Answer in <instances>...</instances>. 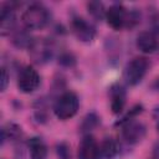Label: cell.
I'll list each match as a JSON object with an SVG mask.
<instances>
[{
    "label": "cell",
    "instance_id": "1",
    "mask_svg": "<svg viewBox=\"0 0 159 159\" xmlns=\"http://www.w3.org/2000/svg\"><path fill=\"white\" fill-rule=\"evenodd\" d=\"M21 20L30 30L42 29L48 21V11L41 4H31L22 14Z\"/></svg>",
    "mask_w": 159,
    "mask_h": 159
},
{
    "label": "cell",
    "instance_id": "2",
    "mask_svg": "<svg viewBox=\"0 0 159 159\" xmlns=\"http://www.w3.org/2000/svg\"><path fill=\"white\" fill-rule=\"evenodd\" d=\"M78 104H80L78 98L73 92H65L55 102L53 106L55 116L61 120L70 119L77 113Z\"/></svg>",
    "mask_w": 159,
    "mask_h": 159
},
{
    "label": "cell",
    "instance_id": "3",
    "mask_svg": "<svg viewBox=\"0 0 159 159\" xmlns=\"http://www.w3.org/2000/svg\"><path fill=\"white\" fill-rule=\"evenodd\" d=\"M149 62L145 57H135L133 58L124 70V80L129 86L138 84L147 73Z\"/></svg>",
    "mask_w": 159,
    "mask_h": 159
},
{
    "label": "cell",
    "instance_id": "4",
    "mask_svg": "<svg viewBox=\"0 0 159 159\" xmlns=\"http://www.w3.org/2000/svg\"><path fill=\"white\" fill-rule=\"evenodd\" d=\"M129 15L127 9L122 5H112L106 11V20L108 25L114 30H120L129 26Z\"/></svg>",
    "mask_w": 159,
    "mask_h": 159
},
{
    "label": "cell",
    "instance_id": "5",
    "mask_svg": "<svg viewBox=\"0 0 159 159\" xmlns=\"http://www.w3.org/2000/svg\"><path fill=\"white\" fill-rule=\"evenodd\" d=\"M30 55L37 63H45L48 62L52 58L53 55V47L52 43L46 39H36L32 40L30 47Z\"/></svg>",
    "mask_w": 159,
    "mask_h": 159
},
{
    "label": "cell",
    "instance_id": "6",
    "mask_svg": "<svg viewBox=\"0 0 159 159\" xmlns=\"http://www.w3.org/2000/svg\"><path fill=\"white\" fill-rule=\"evenodd\" d=\"M39 84H40V76L37 71L31 66L24 67L17 77L19 89L22 93H31L39 87Z\"/></svg>",
    "mask_w": 159,
    "mask_h": 159
},
{
    "label": "cell",
    "instance_id": "7",
    "mask_svg": "<svg viewBox=\"0 0 159 159\" xmlns=\"http://www.w3.org/2000/svg\"><path fill=\"white\" fill-rule=\"evenodd\" d=\"M71 27L75 36L82 42L92 41L96 35V29L93 27V25L86 21L83 17H75L71 22Z\"/></svg>",
    "mask_w": 159,
    "mask_h": 159
},
{
    "label": "cell",
    "instance_id": "8",
    "mask_svg": "<svg viewBox=\"0 0 159 159\" xmlns=\"http://www.w3.org/2000/svg\"><path fill=\"white\" fill-rule=\"evenodd\" d=\"M122 135L129 144H135L140 142L145 135V127L143 123L137 120H128L123 124Z\"/></svg>",
    "mask_w": 159,
    "mask_h": 159
},
{
    "label": "cell",
    "instance_id": "9",
    "mask_svg": "<svg viewBox=\"0 0 159 159\" xmlns=\"http://www.w3.org/2000/svg\"><path fill=\"white\" fill-rule=\"evenodd\" d=\"M99 145L92 135H84L78 147V159H98Z\"/></svg>",
    "mask_w": 159,
    "mask_h": 159
},
{
    "label": "cell",
    "instance_id": "10",
    "mask_svg": "<svg viewBox=\"0 0 159 159\" xmlns=\"http://www.w3.org/2000/svg\"><path fill=\"white\" fill-rule=\"evenodd\" d=\"M159 46L158 37L153 31H143L137 37V47L144 53L154 52Z\"/></svg>",
    "mask_w": 159,
    "mask_h": 159
},
{
    "label": "cell",
    "instance_id": "11",
    "mask_svg": "<svg viewBox=\"0 0 159 159\" xmlns=\"http://www.w3.org/2000/svg\"><path fill=\"white\" fill-rule=\"evenodd\" d=\"M15 25V10L14 7L7 4L4 5L1 7V12H0V29H1V34L5 35L7 32H10L12 30Z\"/></svg>",
    "mask_w": 159,
    "mask_h": 159
},
{
    "label": "cell",
    "instance_id": "12",
    "mask_svg": "<svg viewBox=\"0 0 159 159\" xmlns=\"http://www.w3.org/2000/svg\"><path fill=\"white\" fill-rule=\"evenodd\" d=\"M125 103V92L122 86L114 84L111 88V108L113 113H120Z\"/></svg>",
    "mask_w": 159,
    "mask_h": 159
},
{
    "label": "cell",
    "instance_id": "13",
    "mask_svg": "<svg viewBox=\"0 0 159 159\" xmlns=\"http://www.w3.org/2000/svg\"><path fill=\"white\" fill-rule=\"evenodd\" d=\"M27 147L30 150V158L31 159H46L47 155V148L43 140L39 137H32L27 140Z\"/></svg>",
    "mask_w": 159,
    "mask_h": 159
},
{
    "label": "cell",
    "instance_id": "14",
    "mask_svg": "<svg viewBox=\"0 0 159 159\" xmlns=\"http://www.w3.org/2000/svg\"><path fill=\"white\" fill-rule=\"evenodd\" d=\"M119 152L118 143L113 138H106L99 144V155L104 159H113Z\"/></svg>",
    "mask_w": 159,
    "mask_h": 159
},
{
    "label": "cell",
    "instance_id": "15",
    "mask_svg": "<svg viewBox=\"0 0 159 159\" xmlns=\"http://www.w3.org/2000/svg\"><path fill=\"white\" fill-rule=\"evenodd\" d=\"M1 135H2V142L6 138H9L10 140H15V139H17L21 135V128L17 124H15V123H7L2 128Z\"/></svg>",
    "mask_w": 159,
    "mask_h": 159
},
{
    "label": "cell",
    "instance_id": "16",
    "mask_svg": "<svg viewBox=\"0 0 159 159\" xmlns=\"http://www.w3.org/2000/svg\"><path fill=\"white\" fill-rule=\"evenodd\" d=\"M87 9H88V12L97 20H102L103 17H106V11L104 10V6L102 2L99 1H91L87 4Z\"/></svg>",
    "mask_w": 159,
    "mask_h": 159
},
{
    "label": "cell",
    "instance_id": "17",
    "mask_svg": "<svg viewBox=\"0 0 159 159\" xmlns=\"http://www.w3.org/2000/svg\"><path fill=\"white\" fill-rule=\"evenodd\" d=\"M97 124H98V117H97L96 114L91 113V114H88V116L84 118L82 129H83V130H91V129L94 128Z\"/></svg>",
    "mask_w": 159,
    "mask_h": 159
},
{
    "label": "cell",
    "instance_id": "18",
    "mask_svg": "<svg viewBox=\"0 0 159 159\" xmlns=\"http://www.w3.org/2000/svg\"><path fill=\"white\" fill-rule=\"evenodd\" d=\"M57 154L60 159H71V150L66 143H61L57 145Z\"/></svg>",
    "mask_w": 159,
    "mask_h": 159
},
{
    "label": "cell",
    "instance_id": "19",
    "mask_svg": "<svg viewBox=\"0 0 159 159\" xmlns=\"http://www.w3.org/2000/svg\"><path fill=\"white\" fill-rule=\"evenodd\" d=\"M9 83V73L6 71V68H1V91L6 89V86Z\"/></svg>",
    "mask_w": 159,
    "mask_h": 159
}]
</instances>
